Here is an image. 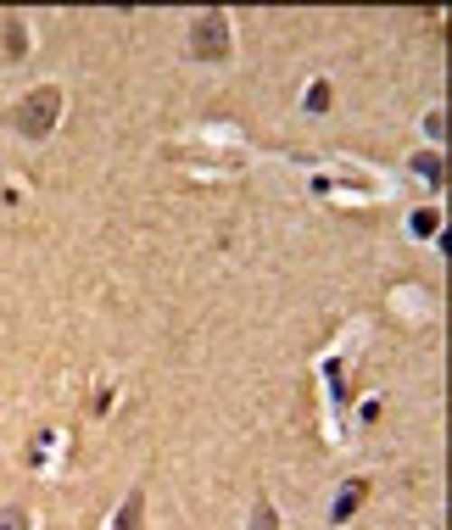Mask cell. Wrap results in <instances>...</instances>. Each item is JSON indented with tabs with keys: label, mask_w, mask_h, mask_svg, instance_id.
<instances>
[{
	"label": "cell",
	"mask_w": 452,
	"mask_h": 530,
	"mask_svg": "<svg viewBox=\"0 0 452 530\" xmlns=\"http://www.w3.org/2000/svg\"><path fill=\"white\" fill-rule=\"evenodd\" d=\"M56 112H61V90L45 84V90H34V95H23V101H17L12 128H17V135H28V140H45L51 128H56Z\"/></svg>",
	"instance_id": "1"
},
{
	"label": "cell",
	"mask_w": 452,
	"mask_h": 530,
	"mask_svg": "<svg viewBox=\"0 0 452 530\" xmlns=\"http://www.w3.org/2000/svg\"><path fill=\"white\" fill-rule=\"evenodd\" d=\"M190 51H196L202 62H223V56H230V17H223V12H202L196 23H190Z\"/></svg>",
	"instance_id": "2"
},
{
	"label": "cell",
	"mask_w": 452,
	"mask_h": 530,
	"mask_svg": "<svg viewBox=\"0 0 452 530\" xmlns=\"http://www.w3.org/2000/svg\"><path fill=\"white\" fill-rule=\"evenodd\" d=\"M146 525V491L135 486V491H128V503L118 508V530H140Z\"/></svg>",
	"instance_id": "3"
},
{
	"label": "cell",
	"mask_w": 452,
	"mask_h": 530,
	"mask_svg": "<svg viewBox=\"0 0 452 530\" xmlns=\"http://www.w3.org/2000/svg\"><path fill=\"white\" fill-rule=\"evenodd\" d=\"M363 497H369V480H352V486H346V491H341V503H335V514H330V519H335V525H341V519H346V514H352V508H358V503H363Z\"/></svg>",
	"instance_id": "4"
},
{
	"label": "cell",
	"mask_w": 452,
	"mask_h": 530,
	"mask_svg": "<svg viewBox=\"0 0 452 530\" xmlns=\"http://www.w3.org/2000/svg\"><path fill=\"white\" fill-rule=\"evenodd\" d=\"M23 51H28V34H23V23L12 17L6 23V56H23Z\"/></svg>",
	"instance_id": "5"
},
{
	"label": "cell",
	"mask_w": 452,
	"mask_h": 530,
	"mask_svg": "<svg viewBox=\"0 0 452 530\" xmlns=\"http://www.w3.org/2000/svg\"><path fill=\"white\" fill-rule=\"evenodd\" d=\"M413 174H425L430 185H441V156H413Z\"/></svg>",
	"instance_id": "6"
},
{
	"label": "cell",
	"mask_w": 452,
	"mask_h": 530,
	"mask_svg": "<svg viewBox=\"0 0 452 530\" xmlns=\"http://www.w3.org/2000/svg\"><path fill=\"white\" fill-rule=\"evenodd\" d=\"M251 530H279V514H274L268 503H257V514H251Z\"/></svg>",
	"instance_id": "7"
},
{
	"label": "cell",
	"mask_w": 452,
	"mask_h": 530,
	"mask_svg": "<svg viewBox=\"0 0 452 530\" xmlns=\"http://www.w3.org/2000/svg\"><path fill=\"white\" fill-rule=\"evenodd\" d=\"M0 530H28V514L23 508H0Z\"/></svg>",
	"instance_id": "8"
},
{
	"label": "cell",
	"mask_w": 452,
	"mask_h": 530,
	"mask_svg": "<svg viewBox=\"0 0 452 530\" xmlns=\"http://www.w3.org/2000/svg\"><path fill=\"white\" fill-rule=\"evenodd\" d=\"M413 229H419V235H436V213H430V207L413 213Z\"/></svg>",
	"instance_id": "9"
}]
</instances>
